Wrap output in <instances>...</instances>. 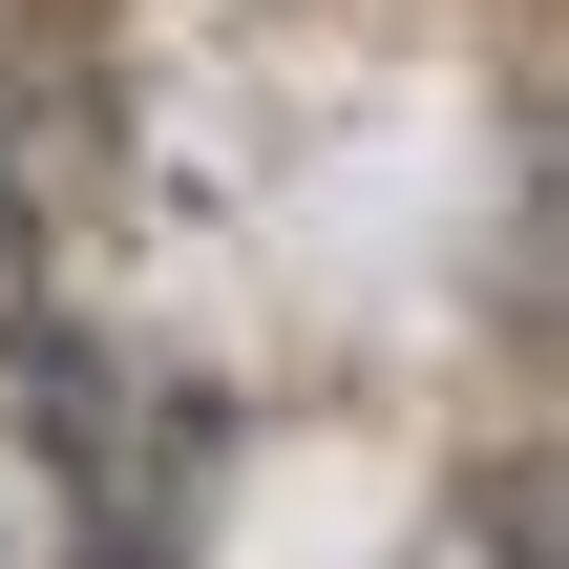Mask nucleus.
Returning a JSON list of instances; mask_svg holds the SVG:
<instances>
[{"instance_id":"f257e3e1","label":"nucleus","mask_w":569,"mask_h":569,"mask_svg":"<svg viewBox=\"0 0 569 569\" xmlns=\"http://www.w3.org/2000/svg\"><path fill=\"white\" fill-rule=\"evenodd\" d=\"M84 190H106V42L84 0H0V317L42 296Z\"/></svg>"}]
</instances>
